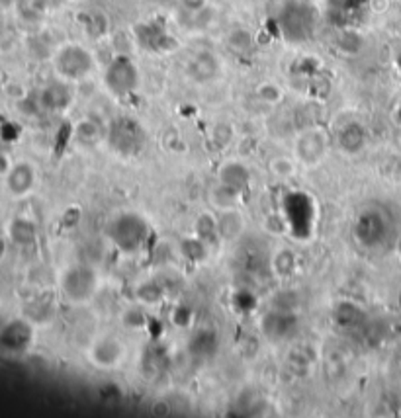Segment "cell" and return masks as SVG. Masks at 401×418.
Listing matches in <instances>:
<instances>
[{
	"label": "cell",
	"instance_id": "cell-1",
	"mask_svg": "<svg viewBox=\"0 0 401 418\" xmlns=\"http://www.w3.org/2000/svg\"><path fill=\"white\" fill-rule=\"evenodd\" d=\"M55 71L59 73L63 81H83L94 71V59L92 53L83 45L68 44L63 45L59 51L55 53L54 59Z\"/></svg>",
	"mask_w": 401,
	"mask_h": 418
},
{
	"label": "cell",
	"instance_id": "cell-2",
	"mask_svg": "<svg viewBox=\"0 0 401 418\" xmlns=\"http://www.w3.org/2000/svg\"><path fill=\"white\" fill-rule=\"evenodd\" d=\"M110 237L116 243V247L123 253H136L143 247L145 240L149 237V227L143 219L133 213L120 215L112 223Z\"/></svg>",
	"mask_w": 401,
	"mask_h": 418
},
{
	"label": "cell",
	"instance_id": "cell-3",
	"mask_svg": "<svg viewBox=\"0 0 401 418\" xmlns=\"http://www.w3.org/2000/svg\"><path fill=\"white\" fill-rule=\"evenodd\" d=\"M139 68L128 55H118L110 61L104 73V84L116 96H128L139 86Z\"/></svg>",
	"mask_w": 401,
	"mask_h": 418
},
{
	"label": "cell",
	"instance_id": "cell-4",
	"mask_svg": "<svg viewBox=\"0 0 401 418\" xmlns=\"http://www.w3.org/2000/svg\"><path fill=\"white\" fill-rule=\"evenodd\" d=\"M280 30L290 41H303L315 30V12L303 2H292L282 10Z\"/></svg>",
	"mask_w": 401,
	"mask_h": 418
},
{
	"label": "cell",
	"instance_id": "cell-5",
	"mask_svg": "<svg viewBox=\"0 0 401 418\" xmlns=\"http://www.w3.org/2000/svg\"><path fill=\"white\" fill-rule=\"evenodd\" d=\"M63 292L73 303H86L98 290V276L92 268L73 266L63 274Z\"/></svg>",
	"mask_w": 401,
	"mask_h": 418
},
{
	"label": "cell",
	"instance_id": "cell-6",
	"mask_svg": "<svg viewBox=\"0 0 401 418\" xmlns=\"http://www.w3.org/2000/svg\"><path fill=\"white\" fill-rule=\"evenodd\" d=\"M329 151V139L321 129H308L295 139V158L305 166H315L325 158Z\"/></svg>",
	"mask_w": 401,
	"mask_h": 418
},
{
	"label": "cell",
	"instance_id": "cell-7",
	"mask_svg": "<svg viewBox=\"0 0 401 418\" xmlns=\"http://www.w3.org/2000/svg\"><path fill=\"white\" fill-rule=\"evenodd\" d=\"M110 143L121 155H136L143 145L141 126L129 118H121L110 129Z\"/></svg>",
	"mask_w": 401,
	"mask_h": 418
},
{
	"label": "cell",
	"instance_id": "cell-8",
	"mask_svg": "<svg viewBox=\"0 0 401 418\" xmlns=\"http://www.w3.org/2000/svg\"><path fill=\"white\" fill-rule=\"evenodd\" d=\"M123 358H126V346L114 336L100 338V340L92 344L91 360L96 367L112 369V367L120 366Z\"/></svg>",
	"mask_w": 401,
	"mask_h": 418
},
{
	"label": "cell",
	"instance_id": "cell-9",
	"mask_svg": "<svg viewBox=\"0 0 401 418\" xmlns=\"http://www.w3.org/2000/svg\"><path fill=\"white\" fill-rule=\"evenodd\" d=\"M386 233V221L382 219L376 211H364L362 215L356 219L355 235L358 243H362L364 247H374L378 245L382 237Z\"/></svg>",
	"mask_w": 401,
	"mask_h": 418
},
{
	"label": "cell",
	"instance_id": "cell-10",
	"mask_svg": "<svg viewBox=\"0 0 401 418\" xmlns=\"http://www.w3.org/2000/svg\"><path fill=\"white\" fill-rule=\"evenodd\" d=\"M136 34L137 41L147 49H153V51H168L174 45V39L159 24H141L136 28Z\"/></svg>",
	"mask_w": 401,
	"mask_h": 418
},
{
	"label": "cell",
	"instance_id": "cell-11",
	"mask_svg": "<svg viewBox=\"0 0 401 418\" xmlns=\"http://www.w3.org/2000/svg\"><path fill=\"white\" fill-rule=\"evenodd\" d=\"M218 75H220V61L213 53H198L188 63V76L196 83H210Z\"/></svg>",
	"mask_w": 401,
	"mask_h": 418
},
{
	"label": "cell",
	"instance_id": "cell-12",
	"mask_svg": "<svg viewBox=\"0 0 401 418\" xmlns=\"http://www.w3.org/2000/svg\"><path fill=\"white\" fill-rule=\"evenodd\" d=\"M218 178H220V184L228 188H233L237 192H245V188L250 184V172L243 163H237V160H231L228 165H223L218 172Z\"/></svg>",
	"mask_w": 401,
	"mask_h": 418
},
{
	"label": "cell",
	"instance_id": "cell-13",
	"mask_svg": "<svg viewBox=\"0 0 401 418\" xmlns=\"http://www.w3.org/2000/svg\"><path fill=\"white\" fill-rule=\"evenodd\" d=\"M215 221H218V235H220L221 239H239L243 231H245V219H243V215L237 209L220 211V217Z\"/></svg>",
	"mask_w": 401,
	"mask_h": 418
},
{
	"label": "cell",
	"instance_id": "cell-14",
	"mask_svg": "<svg viewBox=\"0 0 401 418\" xmlns=\"http://www.w3.org/2000/svg\"><path fill=\"white\" fill-rule=\"evenodd\" d=\"M295 325L294 315L286 313V311H276V313H270L263 322V329L268 336L273 338H284L292 332Z\"/></svg>",
	"mask_w": 401,
	"mask_h": 418
},
{
	"label": "cell",
	"instance_id": "cell-15",
	"mask_svg": "<svg viewBox=\"0 0 401 418\" xmlns=\"http://www.w3.org/2000/svg\"><path fill=\"white\" fill-rule=\"evenodd\" d=\"M71 100H73V94H71V90H68L67 84L57 83L51 84V86H47L44 90V94H41V102L46 106L47 110H65L68 104H71Z\"/></svg>",
	"mask_w": 401,
	"mask_h": 418
},
{
	"label": "cell",
	"instance_id": "cell-16",
	"mask_svg": "<svg viewBox=\"0 0 401 418\" xmlns=\"http://www.w3.org/2000/svg\"><path fill=\"white\" fill-rule=\"evenodd\" d=\"M366 143V133L360 123H347L339 133V147L347 153H356L360 151Z\"/></svg>",
	"mask_w": 401,
	"mask_h": 418
},
{
	"label": "cell",
	"instance_id": "cell-17",
	"mask_svg": "<svg viewBox=\"0 0 401 418\" xmlns=\"http://www.w3.org/2000/svg\"><path fill=\"white\" fill-rule=\"evenodd\" d=\"M102 127H100L98 121L91 120V118H84L75 126V139L83 147H94L102 141Z\"/></svg>",
	"mask_w": 401,
	"mask_h": 418
},
{
	"label": "cell",
	"instance_id": "cell-18",
	"mask_svg": "<svg viewBox=\"0 0 401 418\" xmlns=\"http://www.w3.org/2000/svg\"><path fill=\"white\" fill-rule=\"evenodd\" d=\"M220 348V340L213 330H200L194 338L190 340V350L200 358H210Z\"/></svg>",
	"mask_w": 401,
	"mask_h": 418
},
{
	"label": "cell",
	"instance_id": "cell-19",
	"mask_svg": "<svg viewBox=\"0 0 401 418\" xmlns=\"http://www.w3.org/2000/svg\"><path fill=\"white\" fill-rule=\"evenodd\" d=\"M239 195H241V192H237L233 188L218 184V186L212 190V203L215 205V209H220V211L235 209V205L239 202Z\"/></svg>",
	"mask_w": 401,
	"mask_h": 418
},
{
	"label": "cell",
	"instance_id": "cell-20",
	"mask_svg": "<svg viewBox=\"0 0 401 418\" xmlns=\"http://www.w3.org/2000/svg\"><path fill=\"white\" fill-rule=\"evenodd\" d=\"M34 184V170L30 166H18L10 172V188L14 194H26Z\"/></svg>",
	"mask_w": 401,
	"mask_h": 418
},
{
	"label": "cell",
	"instance_id": "cell-21",
	"mask_svg": "<svg viewBox=\"0 0 401 418\" xmlns=\"http://www.w3.org/2000/svg\"><path fill=\"white\" fill-rule=\"evenodd\" d=\"M181 248H182V254H184L188 260L192 262L205 260V254H208V250H205V240H202L200 237L182 240Z\"/></svg>",
	"mask_w": 401,
	"mask_h": 418
},
{
	"label": "cell",
	"instance_id": "cell-22",
	"mask_svg": "<svg viewBox=\"0 0 401 418\" xmlns=\"http://www.w3.org/2000/svg\"><path fill=\"white\" fill-rule=\"evenodd\" d=\"M274 272L278 274V276H290L292 272L295 270V256L292 250H278V253L274 254V260H273Z\"/></svg>",
	"mask_w": 401,
	"mask_h": 418
},
{
	"label": "cell",
	"instance_id": "cell-23",
	"mask_svg": "<svg viewBox=\"0 0 401 418\" xmlns=\"http://www.w3.org/2000/svg\"><path fill=\"white\" fill-rule=\"evenodd\" d=\"M165 293L157 284H143L137 287V299L145 305H159Z\"/></svg>",
	"mask_w": 401,
	"mask_h": 418
},
{
	"label": "cell",
	"instance_id": "cell-24",
	"mask_svg": "<svg viewBox=\"0 0 401 418\" xmlns=\"http://www.w3.org/2000/svg\"><path fill=\"white\" fill-rule=\"evenodd\" d=\"M257 96L263 100V102H266V104H278V102H282V88L278 86V84L274 83H265L260 84L257 88Z\"/></svg>",
	"mask_w": 401,
	"mask_h": 418
},
{
	"label": "cell",
	"instance_id": "cell-25",
	"mask_svg": "<svg viewBox=\"0 0 401 418\" xmlns=\"http://www.w3.org/2000/svg\"><path fill=\"white\" fill-rule=\"evenodd\" d=\"M295 170V165L292 158L288 157H276L270 163V172H273L276 178H290Z\"/></svg>",
	"mask_w": 401,
	"mask_h": 418
},
{
	"label": "cell",
	"instance_id": "cell-26",
	"mask_svg": "<svg viewBox=\"0 0 401 418\" xmlns=\"http://www.w3.org/2000/svg\"><path fill=\"white\" fill-rule=\"evenodd\" d=\"M196 235L202 240H210V237L218 235V221L210 215L198 217L196 221Z\"/></svg>",
	"mask_w": 401,
	"mask_h": 418
},
{
	"label": "cell",
	"instance_id": "cell-27",
	"mask_svg": "<svg viewBox=\"0 0 401 418\" xmlns=\"http://www.w3.org/2000/svg\"><path fill=\"white\" fill-rule=\"evenodd\" d=\"M229 45H231V49H235V51H239V53L249 51L250 45H253L250 34L245 30L231 31V36H229Z\"/></svg>",
	"mask_w": 401,
	"mask_h": 418
},
{
	"label": "cell",
	"instance_id": "cell-28",
	"mask_svg": "<svg viewBox=\"0 0 401 418\" xmlns=\"http://www.w3.org/2000/svg\"><path fill=\"white\" fill-rule=\"evenodd\" d=\"M233 139V131L229 126H215L213 129V141L218 143V147H228Z\"/></svg>",
	"mask_w": 401,
	"mask_h": 418
},
{
	"label": "cell",
	"instance_id": "cell-29",
	"mask_svg": "<svg viewBox=\"0 0 401 418\" xmlns=\"http://www.w3.org/2000/svg\"><path fill=\"white\" fill-rule=\"evenodd\" d=\"M190 309L188 307H178L176 311H174V317H173V321L174 325H178V327H186L190 322Z\"/></svg>",
	"mask_w": 401,
	"mask_h": 418
},
{
	"label": "cell",
	"instance_id": "cell-30",
	"mask_svg": "<svg viewBox=\"0 0 401 418\" xmlns=\"http://www.w3.org/2000/svg\"><path fill=\"white\" fill-rule=\"evenodd\" d=\"M181 4L190 12H200L205 6V0H181Z\"/></svg>",
	"mask_w": 401,
	"mask_h": 418
}]
</instances>
